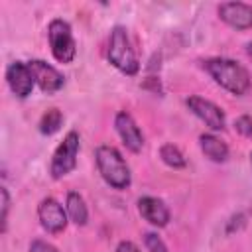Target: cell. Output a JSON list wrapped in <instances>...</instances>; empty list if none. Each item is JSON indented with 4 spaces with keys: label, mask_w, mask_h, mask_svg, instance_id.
Here are the masks:
<instances>
[{
    "label": "cell",
    "mask_w": 252,
    "mask_h": 252,
    "mask_svg": "<svg viewBox=\"0 0 252 252\" xmlns=\"http://www.w3.org/2000/svg\"><path fill=\"white\" fill-rule=\"evenodd\" d=\"M203 69L209 73V77L224 91L236 96L248 94L252 89V79L250 73L244 65H240L234 59L228 57H211L203 61Z\"/></svg>",
    "instance_id": "1"
},
{
    "label": "cell",
    "mask_w": 252,
    "mask_h": 252,
    "mask_svg": "<svg viewBox=\"0 0 252 252\" xmlns=\"http://www.w3.org/2000/svg\"><path fill=\"white\" fill-rule=\"evenodd\" d=\"M94 159H96L100 177L112 189H126L132 183L130 167H128L126 159L122 158V154L114 146H106V144L98 146L94 150Z\"/></svg>",
    "instance_id": "2"
},
{
    "label": "cell",
    "mask_w": 252,
    "mask_h": 252,
    "mask_svg": "<svg viewBox=\"0 0 252 252\" xmlns=\"http://www.w3.org/2000/svg\"><path fill=\"white\" fill-rule=\"evenodd\" d=\"M108 63L116 67L120 73L134 77L140 71V59L138 53L130 41L128 30L124 26H114L108 37V49H106Z\"/></svg>",
    "instance_id": "3"
},
{
    "label": "cell",
    "mask_w": 252,
    "mask_h": 252,
    "mask_svg": "<svg viewBox=\"0 0 252 252\" xmlns=\"http://www.w3.org/2000/svg\"><path fill=\"white\" fill-rule=\"evenodd\" d=\"M47 41L51 55L57 63H71L77 55V43L73 37V30L69 22L55 18L47 26Z\"/></svg>",
    "instance_id": "4"
},
{
    "label": "cell",
    "mask_w": 252,
    "mask_h": 252,
    "mask_svg": "<svg viewBox=\"0 0 252 252\" xmlns=\"http://www.w3.org/2000/svg\"><path fill=\"white\" fill-rule=\"evenodd\" d=\"M79 148H81L79 132L69 130L65 134L63 142L53 152V158H51V163H49V173H51L53 179H63L65 175H69L77 167Z\"/></svg>",
    "instance_id": "5"
},
{
    "label": "cell",
    "mask_w": 252,
    "mask_h": 252,
    "mask_svg": "<svg viewBox=\"0 0 252 252\" xmlns=\"http://www.w3.org/2000/svg\"><path fill=\"white\" fill-rule=\"evenodd\" d=\"M37 219H39V224L45 232L49 234H59L65 230L67 222H69V215L65 211V207L53 199V197H45L39 201L37 205Z\"/></svg>",
    "instance_id": "6"
},
{
    "label": "cell",
    "mask_w": 252,
    "mask_h": 252,
    "mask_svg": "<svg viewBox=\"0 0 252 252\" xmlns=\"http://www.w3.org/2000/svg\"><path fill=\"white\" fill-rule=\"evenodd\" d=\"M185 104L187 108L201 120L205 122L213 132H219L224 128L226 124V118H224V112L219 104H215L213 100L209 98H203V96H197V94H191L185 98Z\"/></svg>",
    "instance_id": "7"
},
{
    "label": "cell",
    "mask_w": 252,
    "mask_h": 252,
    "mask_svg": "<svg viewBox=\"0 0 252 252\" xmlns=\"http://www.w3.org/2000/svg\"><path fill=\"white\" fill-rule=\"evenodd\" d=\"M28 67H30V71L33 75L35 85L43 93L51 94V93H57V91L63 89V85H65L63 73L59 69H55L53 65H49L47 61H43V59H32V61H28Z\"/></svg>",
    "instance_id": "8"
},
{
    "label": "cell",
    "mask_w": 252,
    "mask_h": 252,
    "mask_svg": "<svg viewBox=\"0 0 252 252\" xmlns=\"http://www.w3.org/2000/svg\"><path fill=\"white\" fill-rule=\"evenodd\" d=\"M114 128L122 140V144L126 146L128 152L132 154H140L142 148H144V134L138 126V122L134 120V116L126 110H120L116 112L114 116Z\"/></svg>",
    "instance_id": "9"
},
{
    "label": "cell",
    "mask_w": 252,
    "mask_h": 252,
    "mask_svg": "<svg viewBox=\"0 0 252 252\" xmlns=\"http://www.w3.org/2000/svg\"><path fill=\"white\" fill-rule=\"evenodd\" d=\"M6 83L18 98H28L35 85L33 75H32L28 63H24V61H12L6 67Z\"/></svg>",
    "instance_id": "10"
},
{
    "label": "cell",
    "mask_w": 252,
    "mask_h": 252,
    "mask_svg": "<svg viewBox=\"0 0 252 252\" xmlns=\"http://www.w3.org/2000/svg\"><path fill=\"white\" fill-rule=\"evenodd\" d=\"M217 14L232 30H250L252 28V4L222 2V4H219Z\"/></svg>",
    "instance_id": "11"
},
{
    "label": "cell",
    "mask_w": 252,
    "mask_h": 252,
    "mask_svg": "<svg viewBox=\"0 0 252 252\" xmlns=\"http://www.w3.org/2000/svg\"><path fill=\"white\" fill-rule=\"evenodd\" d=\"M138 213L142 215L144 220H148V222H150L152 226H156V228L167 226L169 217H171L167 205H165L161 199L150 197V195L138 199Z\"/></svg>",
    "instance_id": "12"
},
{
    "label": "cell",
    "mask_w": 252,
    "mask_h": 252,
    "mask_svg": "<svg viewBox=\"0 0 252 252\" xmlns=\"http://www.w3.org/2000/svg\"><path fill=\"white\" fill-rule=\"evenodd\" d=\"M199 148L205 154V158H209L215 163H222L228 159V146L211 132H205L199 136Z\"/></svg>",
    "instance_id": "13"
},
{
    "label": "cell",
    "mask_w": 252,
    "mask_h": 252,
    "mask_svg": "<svg viewBox=\"0 0 252 252\" xmlns=\"http://www.w3.org/2000/svg\"><path fill=\"white\" fill-rule=\"evenodd\" d=\"M65 211L69 215V220H73L77 226H85L87 224V220H89V209H87V203H85V199H83L81 193H77V191H69L67 193Z\"/></svg>",
    "instance_id": "14"
},
{
    "label": "cell",
    "mask_w": 252,
    "mask_h": 252,
    "mask_svg": "<svg viewBox=\"0 0 252 252\" xmlns=\"http://www.w3.org/2000/svg\"><path fill=\"white\" fill-rule=\"evenodd\" d=\"M63 126V112L59 108H49L39 118V132L43 136H53Z\"/></svg>",
    "instance_id": "15"
},
{
    "label": "cell",
    "mask_w": 252,
    "mask_h": 252,
    "mask_svg": "<svg viewBox=\"0 0 252 252\" xmlns=\"http://www.w3.org/2000/svg\"><path fill=\"white\" fill-rule=\"evenodd\" d=\"M159 158L165 165L173 167V169H183L187 165V159L183 156V152L175 146V144H163L159 148Z\"/></svg>",
    "instance_id": "16"
},
{
    "label": "cell",
    "mask_w": 252,
    "mask_h": 252,
    "mask_svg": "<svg viewBox=\"0 0 252 252\" xmlns=\"http://www.w3.org/2000/svg\"><path fill=\"white\" fill-rule=\"evenodd\" d=\"M144 246L148 252H169L158 232H144Z\"/></svg>",
    "instance_id": "17"
},
{
    "label": "cell",
    "mask_w": 252,
    "mask_h": 252,
    "mask_svg": "<svg viewBox=\"0 0 252 252\" xmlns=\"http://www.w3.org/2000/svg\"><path fill=\"white\" fill-rule=\"evenodd\" d=\"M234 130L244 136V138H252V118L248 114H242L234 120Z\"/></svg>",
    "instance_id": "18"
},
{
    "label": "cell",
    "mask_w": 252,
    "mask_h": 252,
    "mask_svg": "<svg viewBox=\"0 0 252 252\" xmlns=\"http://www.w3.org/2000/svg\"><path fill=\"white\" fill-rule=\"evenodd\" d=\"M2 217H0V224H2V234L8 230V211H10V193L6 187H2Z\"/></svg>",
    "instance_id": "19"
},
{
    "label": "cell",
    "mask_w": 252,
    "mask_h": 252,
    "mask_svg": "<svg viewBox=\"0 0 252 252\" xmlns=\"http://www.w3.org/2000/svg\"><path fill=\"white\" fill-rule=\"evenodd\" d=\"M28 252H57V248L45 240H33L30 244V250Z\"/></svg>",
    "instance_id": "20"
},
{
    "label": "cell",
    "mask_w": 252,
    "mask_h": 252,
    "mask_svg": "<svg viewBox=\"0 0 252 252\" xmlns=\"http://www.w3.org/2000/svg\"><path fill=\"white\" fill-rule=\"evenodd\" d=\"M244 219H246V217H244L242 213H238V215L230 217V220H228V224H226V232L230 234V232H232V226H236V230H238V228H240V226H242V224L246 222Z\"/></svg>",
    "instance_id": "21"
},
{
    "label": "cell",
    "mask_w": 252,
    "mask_h": 252,
    "mask_svg": "<svg viewBox=\"0 0 252 252\" xmlns=\"http://www.w3.org/2000/svg\"><path fill=\"white\" fill-rule=\"evenodd\" d=\"M116 252H140V248H138L134 242H130V240H122V242L116 246Z\"/></svg>",
    "instance_id": "22"
},
{
    "label": "cell",
    "mask_w": 252,
    "mask_h": 252,
    "mask_svg": "<svg viewBox=\"0 0 252 252\" xmlns=\"http://www.w3.org/2000/svg\"><path fill=\"white\" fill-rule=\"evenodd\" d=\"M246 55L252 59V41H248V43H246Z\"/></svg>",
    "instance_id": "23"
},
{
    "label": "cell",
    "mask_w": 252,
    "mask_h": 252,
    "mask_svg": "<svg viewBox=\"0 0 252 252\" xmlns=\"http://www.w3.org/2000/svg\"><path fill=\"white\" fill-rule=\"evenodd\" d=\"M250 165H252V152H250Z\"/></svg>",
    "instance_id": "24"
}]
</instances>
